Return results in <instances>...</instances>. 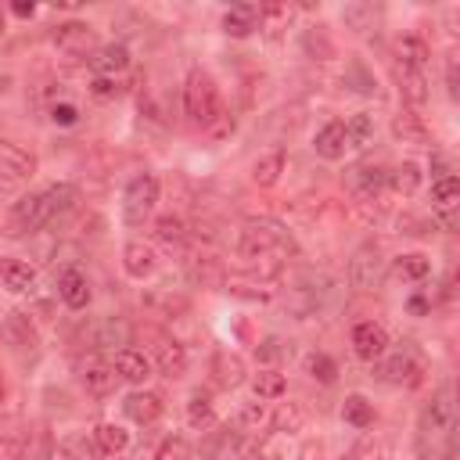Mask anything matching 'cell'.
Returning a JSON list of instances; mask_svg holds the SVG:
<instances>
[{
	"label": "cell",
	"instance_id": "ab89813d",
	"mask_svg": "<svg viewBox=\"0 0 460 460\" xmlns=\"http://www.w3.org/2000/svg\"><path fill=\"white\" fill-rule=\"evenodd\" d=\"M302 47H305L309 58H320V61L334 58V43H331V36H327L323 25H309V29L302 32Z\"/></svg>",
	"mask_w": 460,
	"mask_h": 460
},
{
	"label": "cell",
	"instance_id": "7402d4cb",
	"mask_svg": "<svg viewBox=\"0 0 460 460\" xmlns=\"http://www.w3.org/2000/svg\"><path fill=\"white\" fill-rule=\"evenodd\" d=\"M111 367H115V377H122L129 385H144L151 377V359L144 352H137V349H119Z\"/></svg>",
	"mask_w": 460,
	"mask_h": 460
},
{
	"label": "cell",
	"instance_id": "d4e9b609",
	"mask_svg": "<svg viewBox=\"0 0 460 460\" xmlns=\"http://www.w3.org/2000/svg\"><path fill=\"white\" fill-rule=\"evenodd\" d=\"M456 201H460V180H456L453 172H449V176H438V180L431 183V208L449 223Z\"/></svg>",
	"mask_w": 460,
	"mask_h": 460
},
{
	"label": "cell",
	"instance_id": "bcb514c9",
	"mask_svg": "<svg viewBox=\"0 0 460 460\" xmlns=\"http://www.w3.org/2000/svg\"><path fill=\"white\" fill-rule=\"evenodd\" d=\"M223 288H226L230 295H241V298H273V288L262 284V280L255 284V280H244V277H226Z\"/></svg>",
	"mask_w": 460,
	"mask_h": 460
},
{
	"label": "cell",
	"instance_id": "cb8c5ba5",
	"mask_svg": "<svg viewBox=\"0 0 460 460\" xmlns=\"http://www.w3.org/2000/svg\"><path fill=\"white\" fill-rule=\"evenodd\" d=\"M0 284H4L7 291L22 295V291H29V288L36 284V270H32L29 262H22V259L0 255Z\"/></svg>",
	"mask_w": 460,
	"mask_h": 460
},
{
	"label": "cell",
	"instance_id": "e575fe53",
	"mask_svg": "<svg viewBox=\"0 0 460 460\" xmlns=\"http://www.w3.org/2000/svg\"><path fill=\"white\" fill-rule=\"evenodd\" d=\"M388 187H392L395 194H402V198L417 194V187H420V165H417V162H399V165L388 172Z\"/></svg>",
	"mask_w": 460,
	"mask_h": 460
},
{
	"label": "cell",
	"instance_id": "277c9868",
	"mask_svg": "<svg viewBox=\"0 0 460 460\" xmlns=\"http://www.w3.org/2000/svg\"><path fill=\"white\" fill-rule=\"evenodd\" d=\"M158 176L155 172H137L126 190H122V223L126 226H144V219L155 212L158 205Z\"/></svg>",
	"mask_w": 460,
	"mask_h": 460
},
{
	"label": "cell",
	"instance_id": "b9f144b4",
	"mask_svg": "<svg viewBox=\"0 0 460 460\" xmlns=\"http://www.w3.org/2000/svg\"><path fill=\"white\" fill-rule=\"evenodd\" d=\"M255 395L266 402V399H280L284 395V388H288V381H284V374L280 370H273V367H266V370H259L255 374Z\"/></svg>",
	"mask_w": 460,
	"mask_h": 460
},
{
	"label": "cell",
	"instance_id": "4dcf8cb0",
	"mask_svg": "<svg viewBox=\"0 0 460 460\" xmlns=\"http://www.w3.org/2000/svg\"><path fill=\"white\" fill-rule=\"evenodd\" d=\"M93 446L101 449V453H108V456H119V453H126L129 449V431L122 428V424H97L93 428Z\"/></svg>",
	"mask_w": 460,
	"mask_h": 460
},
{
	"label": "cell",
	"instance_id": "db71d44e",
	"mask_svg": "<svg viewBox=\"0 0 460 460\" xmlns=\"http://www.w3.org/2000/svg\"><path fill=\"white\" fill-rule=\"evenodd\" d=\"M446 83H449V97H456V61H449V72H446Z\"/></svg>",
	"mask_w": 460,
	"mask_h": 460
},
{
	"label": "cell",
	"instance_id": "74e56055",
	"mask_svg": "<svg viewBox=\"0 0 460 460\" xmlns=\"http://www.w3.org/2000/svg\"><path fill=\"white\" fill-rule=\"evenodd\" d=\"M367 144H374V115L356 111L345 122V147H367Z\"/></svg>",
	"mask_w": 460,
	"mask_h": 460
},
{
	"label": "cell",
	"instance_id": "30bf717a",
	"mask_svg": "<svg viewBox=\"0 0 460 460\" xmlns=\"http://www.w3.org/2000/svg\"><path fill=\"white\" fill-rule=\"evenodd\" d=\"M0 338H4L11 349H18V352H32V349L40 345L36 323H32L29 313H22V309H11V313L4 316V323H0Z\"/></svg>",
	"mask_w": 460,
	"mask_h": 460
},
{
	"label": "cell",
	"instance_id": "8992f818",
	"mask_svg": "<svg viewBox=\"0 0 460 460\" xmlns=\"http://www.w3.org/2000/svg\"><path fill=\"white\" fill-rule=\"evenodd\" d=\"M47 208H43V194H22L11 208H7V219H4V234L7 237H25L40 226H47Z\"/></svg>",
	"mask_w": 460,
	"mask_h": 460
},
{
	"label": "cell",
	"instance_id": "ffe728a7",
	"mask_svg": "<svg viewBox=\"0 0 460 460\" xmlns=\"http://www.w3.org/2000/svg\"><path fill=\"white\" fill-rule=\"evenodd\" d=\"M392 61H399V65H406V68H417V72H424L428 68V61H431V47L417 36V32H406V36H399L395 40V47H392Z\"/></svg>",
	"mask_w": 460,
	"mask_h": 460
},
{
	"label": "cell",
	"instance_id": "6f0895ef",
	"mask_svg": "<svg viewBox=\"0 0 460 460\" xmlns=\"http://www.w3.org/2000/svg\"><path fill=\"white\" fill-rule=\"evenodd\" d=\"M0 32H4V14H0Z\"/></svg>",
	"mask_w": 460,
	"mask_h": 460
},
{
	"label": "cell",
	"instance_id": "9c48e42d",
	"mask_svg": "<svg viewBox=\"0 0 460 460\" xmlns=\"http://www.w3.org/2000/svg\"><path fill=\"white\" fill-rule=\"evenodd\" d=\"M352 352L363 359V363H374L388 352V331L374 320H359L352 327Z\"/></svg>",
	"mask_w": 460,
	"mask_h": 460
},
{
	"label": "cell",
	"instance_id": "e0dca14e",
	"mask_svg": "<svg viewBox=\"0 0 460 460\" xmlns=\"http://www.w3.org/2000/svg\"><path fill=\"white\" fill-rule=\"evenodd\" d=\"M58 298L68 309H86V302H90V280H86V273L79 266H68L58 277Z\"/></svg>",
	"mask_w": 460,
	"mask_h": 460
},
{
	"label": "cell",
	"instance_id": "c3c4849f",
	"mask_svg": "<svg viewBox=\"0 0 460 460\" xmlns=\"http://www.w3.org/2000/svg\"><path fill=\"white\" fill-rule=\"evenodd\" d=\"M50 431H47V424H40L36 431H29V449H25V456H32V460H50Z\"/></svg>",
	"mask_w": 460,
	"mask_h": 460
},
{
	"label": "cell",
	"instance_id": "60d3db41",
	"mask_svg": "<svg viewBox=\"0 0 460 460\" xmlns=\"http://www.w3.org/2000/svg\"><path fill=\"white\" fill-rule=\"evenodd\" d=\"M302 367H305V374H309L313 381H320V385H334V377H338V363H334L331 356H323V352H309V356L302 359Z\"/></svg>",
	"mask_w": 460,
	"mask_h": 460
},
{
	"label": "cell",
	"instance_id": "816d5d0a",
	"mask_svg": "<svg viewBox=\"0 0 460 460\" xmlns=\"http://www.w3.org/2000/svg\"><path fill=\"white\" fill-rule=\"evenodd\" d=\"M90 90H93V97H115V93H119L115 79H93V83H90Z\"/></svg>",
	"mask_w": 460,
	"mask_h": 460
},
{
	"label": "cell",
	"instance_id": "f1b7e54d",
	"mask_svg": "<svg viewBox=\"0 0 460 460\" xmlns=\"http://www.w3.org/2000/svg\"><path fill=\"white\" fill-rule=\"evenodd\" d=\"M187 273L194 284H212V288H223L226 273H223V262L216 255H190L187 259Z\"/></svg>",
	"mask_w": 460,
	"mask_h": 460
},
{
	"label": "cell",
	"instance_id": "3957f363",
	"mask_svg": "<svg viewBox=\"0 0 460 460\" xmlns=\"http://www.w3.org/2000/svg\"><path fill=\"white\" fill-rule=\"evenodd\" d=\"M183 111L198 129H208L219 115H223V101L219 90L212 83V75L205 68H190L183 79Z\"/></svg>",
	"mask_w": 460,
	"mask_h": 460
},
{
	"label": "cell",
	"instance_id": "ee69618b",
	"mask_svg": "<svg viewBox=\"0 0 460 460\" xmlns=\"http://www.w3.org/2000/svg\"><path fill=\"white\" fill-rule=\"evenodd\" d=\"M241 431L234 428H223V431H216V438H212V446H208V456L212 460H234V456H241V438H237Z\"/></svg>",
	"mask_w": 460,
	"mask_h": 460
},
{
	"label": "cell",
	"instance_id": "11a10c76",
	"mask_svg": "<svg viewBox=\"0 0 460 460\" xmlns=\"http://www.w3.org/2000/svg\"><path fill=\"white\" fill-rule=\"evenodd\" d=\"M14 14H22V18L32 14V4H14Z\"/></svg>",
	"mask_w": 460,
	"mask_h": 460
},
{
	"label": "cell",
	"instance_id": "d6a6232c",
	"mask_svg": "<svg viewBox=\"0 0 460 460\" xmlns=\"http://www.w3.org/2000/svg\"><path fill=\"white\" fill-rule=\"evenodd\" d=\"M155 237L169 248V252H183V244H187V226H183V219L180 216H158V223H155Z\"/></svg>",
	"mask_w": 460,
	"mask_h": 460
},
{
	"label": "cell",
	"instance_id": "f5cc1de1",
	"mask_svg": "<svg viewBox=\"0 0 460 460\" xmlns=\"http://www.w3.org/2000/svg\"><path fill=\"white\" fill-rule=\"evenodd\" d=\"M208 133H212L216 140H219V137H226V133H234V119H230V115L223 111V115H219V119H216V122L208 126Z\"/></svg>",
	"mask_w": 460,
	"mask_h": 460
},
{
	"label": "cell",
	"instance_id": "f546056e",
	"mask_svg": "<svg viewBox=\"0 0 460 460\" xmlns=\"http://www.w3.org/2000/svg\"><path fill=\"white\" fill-rule=\"evenodd\" d=\"M212 381H216L219 388H237V385L244 381V363H241V356H234V352H216V359H212Z\"/></svg>",
	"mask_w": 460,
	"mask_h": 460
},
{
	"label": "cell",
	"instance_id": "f907efd6",
	"mask_svg": "<svg viewBox=\"0 0 460 460\" xmlns=\"http://www.w3.org/2000/svg\"><path fill=\"white\" fill-rule=\"evenodd\" d=\"M50 119H54L58 126H75V122H79V108H75V104H54V108H50Z\"/></svg>",
	"mask_w": 460,
	"mask_h": 460
},
{
	"label": "cell",
	"instance_id": "83f0119b",
	"mask_svg": "<svg viewBox=\"0 0 460 460\" xmlns=\"http://www.w3.org/2000/svg\"><path fill=\"white\" fill-rule=\"evenodd\" d=\"M284 162H288V158H284L280 147L259 155L255 165H252V183H255V187H273V183L280 180V172H284Z\"/></svg>",
	"mask_w": 460,
	"mask_h": 460
},
{
	"label": "cell",
	"instance_id": "5b68a950",
	"mask_svg": "<svg viewBox=\"0 0 460 460\" xmlns=\"http://www.w3.org/2000/svg\"><path fill=\"white\" fill-rule=\"evenodd\" d=\"M381 280H385V255L374 241H367L349 259V284L356 291H374V288H381Z\"/></svg>",
	"mask_w": 460,
	"mask_h": 460
},
{
	"label": "cell",
	"instance_id": "5bb4252c",
	"mask_svg": "<svg viewBox=\"0 0 460 460\" xmlns=\"http://www.w3.org/2000/svg\"><path fill=\"white\" fill-rule=\"evenodd\" d=\"M29 428L14 413H0V460H25Z\"/></svg>",
	"mask_w": 460,
	"mask_h": 460
},
{
	"label": "cell",
	"instance_id": "7dc6e473",
	"mask_svg": "<svg viewBox=\"0 0 460 460\" xmlns=\"http://www.w3.org/2000/svg\"><path fill=\"white\" fill-rule=\"evenodd\" d=\"M190 456H194V449L183 435H169L155 453V460H190Z\"/></svg>",
	"mask_w": 460,
	"mask_h": 460
},
{
	"label": "cell",
	"instance_id": "f6af8a7d",
	"mask_svg": "<svg viewBox=\"0 0 460 460\" xmlns=\"http://www.w3.org/2000/svg\"><path fill=\"white\" fill-rule=\"evenodd\" d=\"M395 270H399L402 280H424V277L431 273V259L420 255V252H410V255H399Z\"/></svg>",
	"mask_w": 460,
	"mask_h": 460
},
{
	"label": "cell",
	"instance_id": "9f6ffc18",
	"mask_svg": "<svg viewBox=\"0 0 460 460\" xmlns=\"http://www.w3.org/2000/svg\"><path fill=\"white\" fill-rule=\"evenodd\" d=\"M4 392H7V385H4V370H0V402H4Z\"/></svg>",
	"mask_w": 460,
	"mask_h": 460
},
{
	"label": "cell",
	"instance_id": "8fae6325",
	"mask_svg": "<svg viewBox=\"0 0 460 460\" xmlns=\"http://www.w3.org/2000/svg\"><path fill=\"white\" fill-rule=\"evenodd\" d=\"M126 68H129V47L126 43H104L90 54L93 79H119Z\"/></svg>",
	"mask_w": 460,
	"mask_h": 460
},
{
	"label": "cell",
	"instance_id": "2e32d148",
	"mask_svg": "<svg viewBox=\"0 0 460 460\" xmlns=\"http://www.w3.org/2000/svg\"><path fill=\"white\" fill-rule=\"evenodd\" d=\"M155 266H158V255H155V248H151L147 241H126V248H122V270H126L133 280L151 277Z\"/></svg>",
	"mask_w": 460,
	"mask_h": 460
},
{
	"label": "cell",
	"instance_id": "52a82bcc",
	"mask_svg": "<svg viewBox=\"0 0 460 460\" xmlns=\"http://www.w3.org/2000/svg\"><path fill=\"white\" fill-rule=\"evenodd\" d=\"M381 381H388V385H406V388H413V385H420V377H424V363L417 359V352L410 349V345H402L399 352H385L381 356Z\"/></svg>",
	"mask_w": 460,
	"mask_h": 460
},
{
	"label": "cell",
	"instance_id": "7c38bea8",
	"mask_svg": "<svg viewBox=\"0 0 460 460\" xmlns=\"http://www.w3.org/2000/svg\"><path fill=\"white\" fill-rule=\"evenodd\" d=\"M187 363H190L187 359V349L176 338H165V334L155 338V367H158L162 377H169V381L183 377L187 374Z\"/></svg>",
	"mask_w": 460,
	"mask_h": 460
},
{
	"label": "cell",
	"instance_id": "9a60e30c",
	"mask_svg": "<svg viewBox=\"0 0 460 460\" xmlns=\"http://www.w3.org/2000/svg\"><path fill=\"white\" fill-rule=\"evenodd\" d=\"M122 410H126V417L129 420H137V424H155L158 417H162V410H165V402H162V395L158 392H151V388H137V392H129L126 395V402H122Z\"/></svg>",
	"mask_w": 460,
	"mask_h": 460
},
{
	"label": "cell",
	"instance_id": "44dd1931",
	"mask_svg": "<svg viewBox=\"0 0 460 460\" xmlns=\"http://www.w3.org/2000/svg\"><path fill=\"white\" fill-rule=\"evenodd\" d=\"M313 151H316L323 162H338V158L345 155V122H338V119L323 122V126L316 129V137H313Z\"/></svg>",
	"mask_w": 460,
	"mask_h": 460
},
{
	"label": "cell",
	"instance_id": "6da1fadb",
	"mask_svg": "<svg viewBox=\"0 0 460 460\" xmlns=\"http://www.w3.org/2000/svg\"><path fill=\"white\" fill-rule=\"evenodd\" d=\"M417 460H456V402L453 385H442L417 417Z\"/></svg>",
	"mask_w": 460,
	"mask_h": 460
},
{
	"label": "cell",
	"instance_id": "836d02e7",
	"mask_svg": "<svg viewBox=\"0 0 460 460\" xmlns=\"http://www.w3.org/2000/svg\"><path fill=\"white\" fill-rule=\"evenodd\" d=\"M187 424L190 428H201V431L216 424V410H212V399H208L205 388H194L190 392V399H187Z\"/></svg>",
	"mask_w": 460,
	"mask_h": 460
},
{
	"label": "cell",
	"instance_id": "484cf974",
	"mask_svg": "<svg viewBox=\"0 0 460 460\" xmlns=\"http://www.w3.org/2000/svg\"><path fill=\"white\" fill-rule=\"evenodd\" d=\"M40 194H43L47 219H61V216H68V212L75 208V201H79L75 183H54V187H47V190H40Z\"/></svg>",
	"mask_w": 460,
	"mask_h": 460
},
{
	"label": "cell",
	"instance_id": "8d00e7d4",
	"mask_svg": "<svg viewBox=\"0 0 460 460\" xmlns=\"http://www.w3.org/2000/svg\"><path fill=\"white\" fill-rule=\"evenodd\" d=\"M341 417H345V424H352V428H370V424H374V402H370L367 395L352 392V395H345Z\"/></svg>",
	"mask_w": 460,
	"mask_h": 460
},
{
	"label": "cell",
	"instance_id": "d6986e66",
	"mask_svg": "<svg viewBox=\"0 0 460 460\" xmlns=\"http://www.w3.org/2000/svg\"><path fill=\"white\" fill-rule=\"evenodd\" d=\"M392 75H395V86H399V93H402V101L410 108H420L428 101V79H424V72L392 61Z\"/></svg>",
	"mask_w": 460,
	"mask_h": 460
},
{
	"label": "cell",
	"instance_id": "4316f807",
	"mask_svg": "<svg viewBox=\"0 0 460 460\" xmlns=\"http://www.w3.org/2000/svg\"><path fill=\"white\" fill-rule=\"evenodd\" d=\"M392 133H395V140H402V144H428V140H431L428 126H424L420 115L410 111V108H402V111L392 119Z\"/></svg>",
	"mask_w": 460,
	"mask_h": 460
},
{
	"label": "cell",
	"instance_id": "681fc988",
	"mask_svg": "<svg viewBox=\"0 0 460 460\" xmlns=\"http://www.w3.org/2000/svg\"><path fill=\"white\" fill-rule=\"evenodd\" d=\"M270 420H273V431H277V435H288V431H295V428L302 424V410H298V406H284V410H280L277 417H270Z\"/></svg>",
	"mask_w": 460,
	"mask_h": 460
},
{
	"label": "cell",
	"instance_id": "603a6c76",
	"mask_svg": "<svg viewBox=\"0 0 460 460\" xmlns=\"http://www.w3.org/2000/svg\"><path fill=\"white\" fill-rule=\"evenodd\" d=\"M259 4H234L226 14H223V32L226 36H252L259 29Z\"/></svg>",
	"mask_w": 460,
	"mask_h": 460
},
{
	"label": "cell",
	"instance_id": "1f68e13d",
	"mask_svg": "<svg viewBox=\"0 0 460 460\" xmlns=\"http://www.w3.org/2000/svg\"><path fill=\"white\" fill-rule=\"evenodd\" d=\"M377 18H381V7H374V4H367V0H356V4H345V7H341V22H345L349 29H356V32L374 29Z\"/></svg>",
	"mask_w": 460,
	"mask_h": 460
},
{
	"label": "cell",
	"instance_id": "d590c367",
	"mask_svg": "<svg viewBox=\"0 0 460 460\" xmlns=\"http://www.w3.org/2000/svg\"><path fill=\"white\" fill-rule=\"evenodd\" d=\"M388 187V172L381 169V165H363V169H356V194L359 198H374L377 201V194Z\"/></svg>",
	"mask_w": 460,
	"mask_h": 460
},
{
	"label": "cell",
	"instance_id": "f35d334b",
	"mask_svg": "<svg viewBox=\"0 0 460 460\" xmlns=\"http://www.w3.org/2000/svg\"><path fill=\"white\" fill-rule=\"evenodd\" d=\"M129 334H133V327L122 320V316H104L101 320V327H97V345H129Z\"/></svg>",
	"mask_w": 460,
	"mask_h": 460
},
{
	"label": "cell",
	"instance_id": "ac0fdd59",
	"mask_svg": "<svg viewBox=\"0 0 460 460\" xmlns=\"http://www.w3.org/2000/svg\"><path fill=\"white\" fill-rule=\"evenodd\" d=\"M79 381H83V388H86L90 395H108V392L115 388V367L104 363L101 356H90V359H83V367H79Z\"/></svg>",
	"mask_w": 460,
	"mask_h": 460
},
{
	"label": "cell",
	"instance_id": "7bdbcfd3",
	"mask_svg": "<svg viewBox=\"0 0 460 460\" xmlns=\"http://www.w3.org/2000/svg\"><path fill=\"white\" fill-rule=\"evenodd\" d=\"M262 424H270V410H266L262 399H259V402H244V406L237 410V417H234V428H237V431H259Z\"/></svg>",
	"mask_w": 460,
	"mask_h": 460
},
{
	"label": "cell",
	"instance_id": "7a4b0ae2",
	"mask_svg": "<svg viewBox=\"0 0 460 460\" xmlns=\"http://www.w3.org/2000/svg\"><path fill=\"white\" fill-rule=\"evenodd\" d=\"M237 255L248 259V262H280L288 255H298V244L280 223L248 219L237 234Z\"/></svg>",
	"mask_w": 460,
	"mask_h": 460
},
{
	"label": "cell",
	"instance_id": "4fadbf2b",
	"mask_svg": "<svg viewBox=\"0 0 460 460\" xmlns=\"http://www.w3.org/2000/svg\"><path fill=\"white\" fill-rule=\"evenodd\" d=\"M36 172V155L11 144V140H0V180H29Z\"/></svg>",
	"mask_w": 460,
	"mask_h": 460
},
{
	"label": "cell",
	"instance_id": "ba28073f",
	"mask_svg": "<svg viewBox=\"0 0 460 460\" xmlns=\"http://www.w3.org/2000/svg\"><path fill=\"white\" fill-rule=\"evenodd\" d=\"M50 40H54V47L61 50V54H68V58H79V54H93L97 47V36H93V25H86V22H61L54 32H50Z\"/></svg>",
	"mask_w": 460,
	"mask_h": 460
}]
</instances>
